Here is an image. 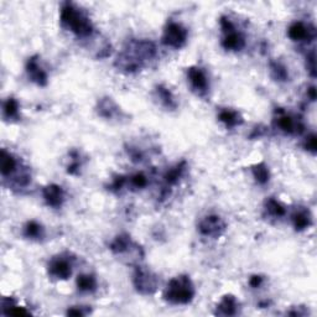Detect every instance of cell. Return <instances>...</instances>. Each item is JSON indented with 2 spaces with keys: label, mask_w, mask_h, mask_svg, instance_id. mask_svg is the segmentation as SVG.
Returning <instances> with one entry per match:
<instances>
[{
  "label": "cell",
  "mask_w": 317,
  "mask_h": 317,
  "mask_svg": "<svg viewBox=\"0 0 317 317\" xmlns=\"http://www.w3.org/2000/svg\"><path fill=\"white\" fill-rule=\"evenodd\" d=\"M253 175H254V178L256 180V182L261 183V185L267 183L270 178L269 169L264 165V164H258V165L254 166Z\"/></svg>",
  "instance_id": "cb8c5ba5"
},
{
  "label": "cell",
  "mask_w": 317,
  "mask_h": 317,
  "mask_svg": "<svg viewBox=\"0 0 317 317\" xmlns=\"http://www.w3.org/2000/svg\"><path fill=\"white\" fill-rule=\"evenodd\" d=\"M24 234H25L26 238L41 239L45 234V231L40 223H37L36 221H30L26 223L25 228H24Z\"/></svg>",
  "instance_id": "e0dca14e"
},
{
  "label": "cell",
  "mask_w": 317,
  "mask_h": 317,
  "mask_svg": "<svg viewBox=\"0 0 317 317\" xmlns=\"http://www.w3.org/2000/svg\"><path fill=\"white\" fill-rule=\"evenodd\" d=\"M238 311V301L233 295H226L217 306V315L222 316H233Z\"/></svg>",
  "instance_id": "5bb4252c"
},
{
  "label": "cell",
  "mask_w": 317,
  "mask_h": 317,
  "mask_svg": "<svg viewBox=\"0 0 317 317\" xmlns=\"http://www.w3.org/2000/svg\"><path fill=\"white\" fill-rule=\"evenodd\" d=\"M307 62L310 64V66H307V69H309V71L311 72V76L315 77V74H316V71H315V52L312 51L311 54H310V56H307Z\"/></svg>",
  "instance_id": "f546056e"
},
{
  "label": "cell",
  "mask_w": 317,
  "mask_h": 317,
  "mask_svg": "<svg viewBox=\"0 0 317 317\" xmlns=\"http://www.w3.org/2000/svg\"><path fill=\"white\" fill-rule=\"evenodd\" d=\"M87 312L83 311V307H79V309H76V307H72V309H69L67 311V315H71V316H84Z\"/></svg>",
  "instance_id": "1f68e13d"
},
{
  "label": "cell",
  "mask_w": 317,
  "mask_h": 317,
  "mask_svg": "<svg viewBox=\"0 0 317 317\" xmlns=\"http://www.w3.org/2000/svg\"><path fill=\"white\" fill-rule=\"evenodd\" d=\"M218 118L227 128H234L237 127V125L243 123V119H242L241 114H239L238 112H236V110H231V109L221 110L218 114Z\"/></svg>",
  "instance_id": "9a60e30c"
},
{
  "label": "cell",
  "mask_w": 317,
  "mask_h": 317,
  "mask_svg": "<svg viewBox=\"0 0 317 317\" xmlns=\"http://www.w3.org/2000/svg\"><path fill=\"white\" fill-rule=\"evenodd\" d=\"M278 125H279V128L282 132L289 133V134L302 132V125L295 122L290 115L286 114H282L278 118Z\"/></svg>",
  "instance_id": "2e32d148"
},
{
  "label": "cell",
  "mask_w": 317,
  "mask_h": 317,
  "mask_svg": "<svg viewBox=\"0 0 317 317\" xmlns=\"http://www.w3.org/2000/svg\"><path fill=\"white\" fill-rule=\"evenodd\" d=\"M61 23L65 28L81 37L91 36L93 33V25H92L91 20L71 4H66L62 8Z\"/></svg>",
  "instance_id": "3957f363"
},
{
  "label": "cell",
  "mask_w": 317,
  "mask_h": 317,
  "mask_svg": "<svg viewBox=\"0 0 317 317\" xmlns=\"http://www.w3.org/2000/svg\"><path fill=\"white\" fill-rule=\"evenodd\" d=\"M183 170H185V163H181L178 164V165H176L175 168L170 169V170L165 174V176H164L165 182L168 183L169 186H173L175 185V183H177L180 177L182 176Z\"/></svg>",
  "instance_id": "ffe728a7"
},
{
  "label": "cell",
  "mask_w": 317,
  "mask_h": 317,
  "mask_svg": "<svg viewBox=\"0 0 317 317\" xmlns=\"http://www.w3.org/2000/svg\"><path fill=\"white\" fill-rule=\"evenodd\" d=\"M249 284H250L251 287L256 289V287H259L263 284V278H261L260 275H254V277H251L250 279H249Z\"/></svg>",
  "instance_id": "4dcf8cb0"
},
{
  "label": "cell",
  "mask_w": 317,
  "mask_h": 317,
  "mask_svg": "<svg viewBox=\"0 0 317 317\" xmlns=\"http://www.w3.org/2000/svg\"><path fill=\"white\" fill-rule=\"evenodd\" d=\"M3 112L6 118H16L19 114V103L14 98H9L8 101L4 103Z\"/></svg>",
  "instance_id": "4316f807"
},
{
  "label": "cell",
  "mask_w": 317,
  "mask_h": 317,
  "mask_svg": "<svg viewBox=\"0 0 317 317\" xmlns=\"http://www.w3.org/2000/svg\"><path fill=\"white\" fill-rule=\"evenodd\" d=\"M270 70H272L273 77L278 81H286L289 78V73L284 65L279 64V62H272L270 64Z\"/></svg>",
  "instance_id": "484cf974"
},
{
  "label": "cell",
  "mask_w": 317,
  "mask_h": 317,
  "mask_svg": "<svg viewBox=\"0 0 317 317\" xmlns=\"http://www.w3.org/2000/svg\"><path fill=\"white\" fill-rule=\"evenodd\" d=\"M292 222H294V227L297 231H304L311 226V217L306 211H300L292 216Z\"/></svg>",
  "instance_id": "ac0fdd59"
},
{
  "label": "cell",
  "mask_w": 317,
  "mask_h": 317,
  "mask_svg": "<svg viewBox=\"0 0 317 317\" xmlns=\"http://www.w3.org/2000/svg\"><path fill=\"white\" fill-rule=\"evenodd\" d=\"M186 40H187V30L181 24H168L163 36V42L166 46H170V47L174 48H180L181 46L185 45Z\"/></svg>",
  "instance_id": "277c9868"
},
{
  "label": "cell",
  "mask_w": 317,
  "mask_h": 317,
  "mask_svg": "<svg viewBox=\"0 0 317 317\" xmlns=\"http://www.w3.org/2000/svg\"><path fill=\"white\" fill-rule=\"evenodd\" d=\"M77 286H78V290H81V291H94L97 287V280L93 275H79L78 279H77Z\"/></svg>",
  "instance_id": "d6986e66"
},
{
  "label": "cell",
  "mask_w": 317,
  "mask_h": 317,
  "mask_svg": "<svg viewBox=\"0 0 317 317\" xmlns=\"http://www.w3.org/2000/svg\"><path fill=\"white\" fill-rule=\"evenodd\" d=\"M157 96H159V98H160V101L163 102V104L165 107L170 108V109L176 108L175 98H174L173 93H171L168 88H165L164 86L157 87Z\"/></svg>",
  "instance_id": "7402d4cb"
},
{
  "label": "cell",
  "mask_w": 317,
  "mask_h": 317,
  "mask_svg": "<svg viewBox=\"0 0 317 317\" xmlns=\"http://www.w3.org/2000/svg\"><path fill=\"white\" fill-rule=\"evenodd\" d=\"M305 147H306V150L311 151L312 154L316 152V135L311 134L306 138V140H305Z\"/></svg>",
  "instance_id": "f1b7e54d"
},
{
  "label": "cell",
  "mask_w": 317,
  "mask_h": 317,
  "mask_svg": "<svg viewBox=\"0 0 317 317\" xmlns=\"http://www.w3.org/2000/svg\"><path fill=\"white\" fill-rule=\"evenodd\" d=\"M48 274L60 280H66L72 274V264L65 256H56L48 263Z\"/></svg>",
  "instance_id": "8992f818"
},
{
  "label": "cell",
  "mask_w": 317,
  "mask_h": 317,
  "mask_svg": "<svg viewBox=\"0 0 317 317\" xmlns=\"http://www.w3.org/2000/svg\"><path fill=\"white\" fill-rule=\"evenodd\" d=\"M187 77L190 81L191 86L195 89L197 93L205 94L207 93L208 88H210V83H208V78L206 76V72L200 67H190L187 70Z\"/></svg>",
  "instance_id": "ba28073f"
},
{
  "label": "cell",
  "mask_w": 317,
  "mask_h": 317,
  "mask_svg": "<svg viewBox=\"0 0 317 317\" xmlns=\"http://www.w3.org/2000/svg\"><path fill=\"white\" fill-rule=\"evenodd\" d=\"M265 207H267L268 212L274 217H282L286 213V210L284 208V206L280 202H278L277 200H274V198H269L265 202Z\"/></svg>",
  "instance_id": "d4e9b609"
},
{
  "label": "cell",
  "mask_w": 317,
  "mask_h": 317,
  "mask_svg": "<svg viewBox=\"0 0 317 317\" xmlns=\"http://www.w3.org/2000/svg\"><path fill=\"white\" fill-rule=\"evenodd\" d=\"M134 286L141 294H151L156 290L157 280L149 270L138 267L134 274Z\"/></svg>",
  "instance_id": "5b68a950"
},
{
  "label": "cell",
  "mask_w": 317,
  "mask_h": 317,
  "mask_svg": "<svg viewBox=\"0 0 317 317\" xmlns=\"http://www.w3.org/2000/svg\"><path fill=\"white\" fill-rule=\"evenodd\" d=\"M226 228V224L223 223V221L221 219V217L218 216H207L200 222V226H198V229H200L201 233L203 236L208 237H218L221 236L222 232Z\"/></svg>",
  "instance_id": "52a82bcc"
},
{
  "label": "cell",
  "mask_w": 317,
  "mask_h": 317,
  "mask_svg": "<svg viewBox=\"0 0 317 317\" xmlns=\"http://www.w3.org/2000/svg\"><path fill=\"white\" fill-rule=\"evenodd\" d=\"M26 70H28L29 77L31 78V81L37 83L38 86H45V84L47 83V73L41 69L36 57H31V59L29 60Z\"/></svg>",
  "instance_id": "30bf717a"
},
{
  "label": "cell",
  "mask_w": 317,
  "mask_h": 317,
  "mask_svg": "<svg viewBox=\"0 0 317 317\" xmlns=\"http://www.w3.org/2000/svg\"><path fill=\"white\" fill-rule=\"evenodd\" d=\"M132 185L137 188H142L147 185V178L144 174H135L132 177Z\"/></svg>",
  "instance_id": "83f0119b"
},
{
  "label": "cell",
  "mask_w": 317,
  "mask_h": 317,
  "mask_svg": "<svg viewBox=\"0 0 317 317\" xmlns=\"http://www.w3.org/2000/svg\"><path fill=\"white\" fill-rule=\"evenodd\" d=\"M289 37L291 38L292 41H304L306 38H314L315 37V30L311 29L310 30L309 26L305 25L301 21H297V23H294L289 28Z\"/></svg>",
  "instance_id": "8fae6325"
},
{
  "label": "cell",
  "mask_w": 317,
  "mask_h": 317,
  "mask_svg": "<svg viewBox=\"0 0 317 317\" xmlns=\"http://www.w3.org/2000/svg\"><path fill=\"white\" fill-rule=\"evenodd\" d=\"M155 55L156 50L150 41H134L118 56L117 65L127 72L138 71L145 61L154 59Z\"/></svg>",
  "instance_id": "6da1fadb"
},
{
  "label": "cell",
  "mask_w": 317,
  "mask_h": 317,
  "mask_svg": "<svg viewBox=\"0 0 317 317\" xmlns=\"http://www.w3.org/2000/svg\"><path fill=\"white\" fill-rule=\"evenodd\" d=\"M222 45L226 50L229 51H241L242 48L246 46V40H244L243 36L239 33H237L236 29L232 31H228L226 33V36H224L223 41H222Z\"/></svg>",
  "instance_id": "7c38bea8"
},
{
  "label": "cell",
  "mask_w": 317,
  "mask_h": 317,
  "mask_svg": "<svg viewBox=\"0 0 317 317\" xmlns=\"http://www.w3.org/2000/svg\"><path fill=\"white\" fill-rule=\"evenodd\" d=\"M118 112V107L113 103L110 99H103L99 104V114L104 118L114 117L115 113Z\"/></svg>",
  "instance_id": "603a6c76"
},
{
  "label": "cell",
  "mask_w": 317,
  "mask_h": 317,
  "mask_svg": "<svg viewBox=\"0 0 317 317\" xmlns=\"http://www.w3.org/2000/svg\"><path fill=\"white\" fill-rule=\"evenodd\" d=\"M0 170H1V175L4 177H9L10 175H13L16 171L18 168V161L15 157L8 152L6 150H1V156H0Z\"/></svg>",
  "instance_id": "4fadbf2b"
},
{
  "label": "cell",
  "mask_w": 317,
  "mask_h": 317,
  "mask_svg": "<svg viewBox=\"0 0 317 317\" xmlns=\"http://www.w3.org/2000/svg\"><path fill=\"white\" fill-rule=\"evenodd\" d=\"M43 198L48 206L54 208L61 207L65 201V192L61 186L59 185H48L43 188Z\"/></svg>",
  "instance_id": "9c48e42d"
},
{
  "label": "cell",
  "mask_w": 317,
  "mask_h": 317,
  "mask_svg": "<svg viewBox=\"0 0 317 317\" xmlns=\"http://www.w3.org/2000/svg\"><path fill=\"white\" fill-rule=\"evenodd\" d=\"M307 94L310 96L311 101H315V99H316V88H315L314 86L310 87V88L307 89Z\"/></svg>",
  "instance_id": "d6a6232c"
},
{
  "label": "cell",
  "mask_w": 317,
  "mask_h": 317,
  "mask_svg": "<svg viewBox=\"0 0 317 317\" xmlns=\"http://www.w3.org/2000/svg\"><path fill=\"white\" fill-rule=\"evenodd\" d=\"M164 297L175 305H187L195 297V287L188 277H176L169 282Z\"/></svg>",
  "instance_id": "7a4b0ae2"
},
{
  "label": "cell",
  "mask_w": 317,
  "mask_h": 317,
  "mask_svg": "<svg viewBox=\"0 0 317 317\" xmlns=\"http://www.w3.org/2000/svg\"><path fill=\"white\" fill-rule=\"evenodd\" d=\"M130 238L128 236H118L117 238L113 241V243L110 244V249L114 251L115 254H122L125 253L128 249H130Z\"/></svg>",
  "instance_id": "44dd1931"
}]
</instances>
